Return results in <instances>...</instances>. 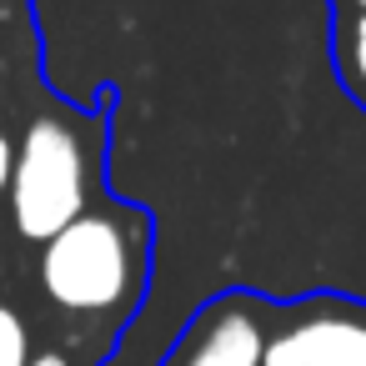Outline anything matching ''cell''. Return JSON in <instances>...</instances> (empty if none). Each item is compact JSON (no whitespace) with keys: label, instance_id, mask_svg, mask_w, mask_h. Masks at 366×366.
<instances>
[{"label":"cell","instance_id":"8","mask_svg":"<svg viewBox=\"0 0 366 366\" xmlns=\"http://www.w3.org/2000/svg\"><path fill=\"white\" fill-rule=\"evenodd\" d=\"M11 161H16V146H11L6 131H0V201H6V186H11Z\"/></svg>","mask_w":366,"mask_h":366},{"label":"cell","instance_id":"9","mask_svg":"<svg viewBox=\"0 0 366 366\" xmlns=\"http://www.w3.org/2000/svg\"><path fill=\"white\" fill-rule=\"evenodd\" d=\"M331 16H366V0H326Z\"/></svg>","mask_w":366,"mask_h":366},{"label":"cell","instance_id":"7","mask_svg":"<svg viewBox=\"0 0 366 366\" xmlns=\"http://www.w3.org/2000/svg\"><path fill=\"white\" fill-rule=\"evenodd\" d=\"M26 366H81L66 346H41V351H31V361Z\"/></svg>","mask_w":366,"mask_h":366},{"label":"cell","instance_id":"5","mask_svg":"<svg viewBox=\"0 0 366 366\" xmlns=\"http://www.w3.org/2000/svg\"><path fill=\"white\" fill-rule=\"evenodd\" d=\"M331 71L336 86L351 96L356 111H366V16H331Z\"/></svg>","mask_w":366,"mask_h":366},{"label":"cell","instance_id":"1","mask_svg":"<svg viewBox=\"0 0 366 366\" xmlns=\"http://www.w3.org/2000/svg\"><path fill=\"white\" fill-rule=\"evenodd\" d=\"M156 266V221L146 206L101 196L71 226L36 246V281L46 306L76 326L71 341L96 366L141 321Z\"/></svg>","mask_w":366,"mask_h":366},{"label":"cell","instance_id":"2","mask_svg":"<svg viewBox=\"0 0 366 366\" xmlns=\"http://www.w3.org/2000/svg\"><path fill=\"white\" fill-rule=\"evenodd\" d=\"M116 91L101 96V106ZM71 111V106H51L41 116H31V126L16 141V161H11V186H6V206H11V231L26 246L51 241L61 226H71L86 206H96L106 196V111Z\"/></svg>","mask_w":366,"mask_h":366},{"label":"cell","instance_id":"4","mask_svg":"<svg viewBox=\"0 0 366 366\" xmlns=\"http://www.w3.org/2000/svg\"><path fill=\"white\" fill-rule=\"evenodd\" d=\"M266 291L226 286L206 296L166 341L156 366H261L266 346Z\"/></svg>","mask_w":366,"mask_h":366},{"label":"cell","instance_id":"6","mask_svg":"<svg viewBox=\"0 0 366 366\" xmlns=\"http://www.w3.org/2000/svg\"><path fill=\"white\" fill-rule=\"evenodd\" d=\"M36 351L31 341V321L11 306V301H0V366H26Z\"/></svg>","mask_w":366,"mask_h":366},{"label":"cell","instance_id":"3","mask_svg":"<svg viewBox=\"0 0 366 366\" xmlns=\"http://www.w3.org/2000/svg\"><path fill=\"white\" fill-rule=\"evenodd\" d=\"M261 366H366V296H271Z\"/></svg>","mask_w":366,"mask_h":366}]
</instances>
